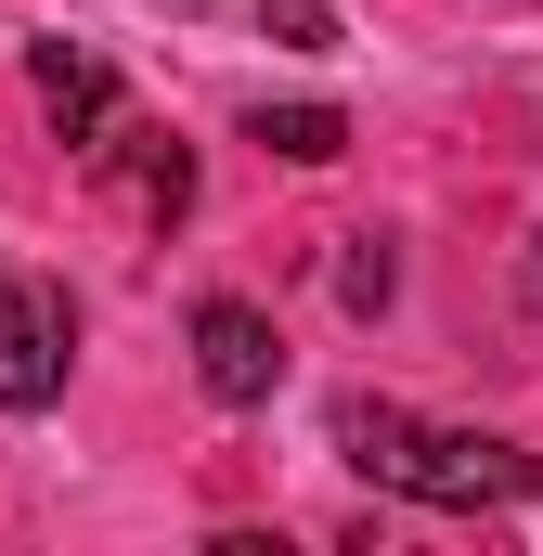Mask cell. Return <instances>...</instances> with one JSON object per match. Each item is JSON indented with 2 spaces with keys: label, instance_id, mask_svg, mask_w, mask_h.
Segmentation results:
<instances>
[{
  "label": "cell",
  "instance_id": "1",
  "mask_svg": "<svg viewBox=\"0 0 543 556\" xmlns=\"http://www.w3.org/2000/svg\"><path fill=\"white\" fill-rule=\"evenodd\" d=\"M389 492H414V505H531V492H543V453L479 440V427H402Z\"/></svg>",
  "mask_w": 543,
  "mask_h": 556
},
{
  "label": "cell",
  "instance_id": "5",
  "mask_svg": "<svg viewBox=\"0 0 543 556\" xmlns=\"http://www.w3.org/2000/svg\"><path fill=\"white\" fill-rule=\"evenodd\" d=\"M39 104H52V142H78V155H91V142H104L117 117H130L117 65H104L91 39H39Z\"/></svg>",
  "mask_w": 543,
  "mask_h": 556
},
{
  "label": "cell",
  "instance_id": "4",
  "mask_svg": "<svg viewBox=\"0 0 543 556\" xmlns=\"http://www.w3.org/2000/svg\"><path fill=\"white\" fill-rule=\"evenodd\" d=\"M91 168H104V181L130 194L155 233H168V220L194 207V155H181V130H142V117H117V130L91 142Z\"/></svg>",
  "mask_w": 543,
  "mask_h": 556
},
{
  "label": "cell",
  "instance_id": "7",
  "mask_svg": "<svg viewBox=\"0 0 543 556\" xmlns=\"http://www.w3.org/2000/svg\"><path fill=\"white\" fill-rule=\"evenodd\" d=\"M389 298H402V260H389V233H350V247H337V311H350V324H376Z\"/></svg>",
  "mask_w": 543,
  "mask_h": 556
},
{
  "label": "cell",
  "instance_id": "3",
  "mask_svg": "<svg viewBox=\"0 0 543 556\" xmlns=\"http://www.w3.org/2000/svg\"><path fill=\"white\" fill-rule=\"evenodd\" d=\"M181 337H194V389H207V402H233V415H247V402L285 389V337H272L260 298H194V324H181Z\"/></svg>",
  "mask_w": 543,
  "mask_h": 556
},
{
  "label": "cell",
  "instance_id": "6",
  "mask_svg": "<svg viewBox=\"0 0 543 556\" xmlns=\"http://www.w3.org/2000/svg\"><path fill=\"white\" fill-rule=\"evenodd\" d=\"M247 142L285 155V168H337V155H350V117H337V104H247Z\"/></svg>",
  "mask_w": 543,
  "mask_h": 556
},
{
  "label": "cell",
  "instance_id": "2",
  "mask_svg": "<svg viewBox=\"0 0 543 556\" xmlns=\"http://www.w3.org/2000/svg\"><path fill=\"white\" fill-rule=\"evenodd\" d=\"M65 363H78V311H65V285L0 273V415H52V402H65Z\"/></svg>",
  "mask_w": 543,
  "mask_h": 556
},
{
  "label": "cell",
  "instance_id": "8",
  "mask_svg": "<svg viewBox=\"0 0 543 556\" xmlns=\"http://www.w3.org/2000/svg\"><path fill=\"white\" fill-rule=\"evenodd\" d=\"M260 26L285 52H337V13H324V0H260Z\"/></svg>",
  "mask_w": 543,
  "mask_h": 556
},
{
  "label": "cell",
  "instance_id": "9",
  "mask_svg": "<svg viewBox=\"0 0 543 556\" xmlns=\"http://www.w3.org/2000/svg\"><path fill=\"white\" fill-rule=\"evenodd\" d=\"M518 298H531V324H543V233L518 247Z\"/></svg>",
  "mask_w": 543,
  "mask_h": 556
}]
</instances>
